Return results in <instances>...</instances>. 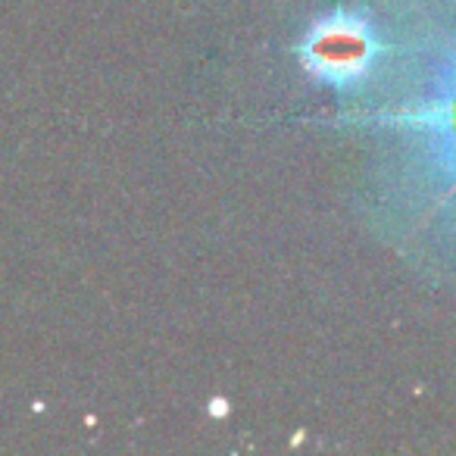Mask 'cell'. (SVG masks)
<instances>
[{
  "label": "cell",
  "mask_w": 456,
  "mask_h": 456,
  "mask_svg": "<svg viewBox=\"0 0 456 456\" xmlns=\"http://www.w3.org/2000/svg\"><path fill=\"white\" fill-rule=\"evenodd\" d=\"M306 76L331 88H360L375 72L381 41L375 22L360 10H335L316 20L297 45Z\"/></svg>",
  "instance_id": "1"
}]
</instances>
